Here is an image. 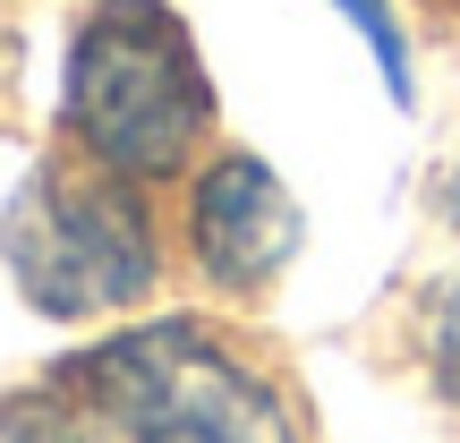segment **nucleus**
<instances>
[{"label":"nucleus","instance_id":"nucleus-1","mask_svg":"<svg viewBox=\"0 0 460 443\" xmlns=\"http://www.w3.org/2000/svg\"><path fill=\"white\" fill-rule=\"evenodd\" d=\"M68 137L119 180H171L214 137L205 77L171 0H102L68 43Z\"/></svg>","mask_w":460,"mask_h":443},{"label":"nucleus","instance_id":"nucleus-2","mask_svg":"<svg viewBox=\"0 0 460 443\" xmlns=\"http://www.w3.org/2000/svg\"><path fill=\"white\" fill-rule=\"evenodd\" d=\"M0 256L43 315H119L154 290V222L137 205V180L102 163L26 171L0 214Z\"/></svg>","mask_w":460,"mask_h":443},{"label":"nucleus","instance_id":"nucleus-3","mask_svg":"<svg viewBox=\"0 0 460 443\" xmlns=\"http://www.w3.org/2000/svg\"><path fill=\"white\" fill-rule=\"evenodd\" d=\"M77 367L119 401L137 443H298L281 384L256 376L205 324H137L85 350Z\"/></svg>","mask_w":460,"mask_h":443},{"label":"nucleus","instance_id":"nucleus-4","mask_svg":"<svg viewBox=\"0 0 460 443\" xmlns=\"http://www.w3.org/2000/svg\"><path fill=\"white\" fill-rule=\"evenodd\" d=\"M188 247L197 273L230 298H256L281 264L298 256V205L256 154H222L188 197Z\"/></svg>","mask_w":460,"mask_h":443},{"label":"nucleus","instance_id":"nucleus-5","mask_svg":"<svg viewBox=\"0 0 460 443\" xmlns=\"http://www.w3.org/2000/svg\"><path fill=\"white\" fill-rule=\"evenodd\" d=\"M0 443H137V427L85 367H60L17 401H0Z\"/></svg>","mask_w":460,"mask_h":443},{"label":"nucleus","instance_id":"nucleus-6","mask_svg":"<svg viewBox=\"0 0 460 443\" xmlns=\"http://www.w3.org/2000/svg\"><path fill=\"white\" fill-rule=\"evenodd\" d=\"M332 9H341L349 26L367 34V51H376V60H384V85H393V94L410 102V34H401L393 0H332Z\"/></svg>","mask_w":460,"mask_h":443},{"label":"nucleus","instance_id":"nucleus-7","mask_svg":"<svg viewBox=\"0 0 460 443\" xmlns=\"http://www.w3.org/2000/svg\"><path fill=\"white\" fill-rule=\"evenodd\" d=\"M427 359H435V384L460 401V281L444 290V307H435V332H427Z\"/></svg>","mask_w":460,"mask_h":443},{"label":"nucleus","instance_id":"nucleus-8","mask_svg":"<svg viewBox=\"0 0 460 443\" xmlns=\"http://www.w3.org/2000/svg\"><path fill=\"white\" fill-rule=\"evenodd\" d=\"M452 214H460V188H452Z\"/></svg>","mask_w":460,"mask_h":443}]
</instances>
